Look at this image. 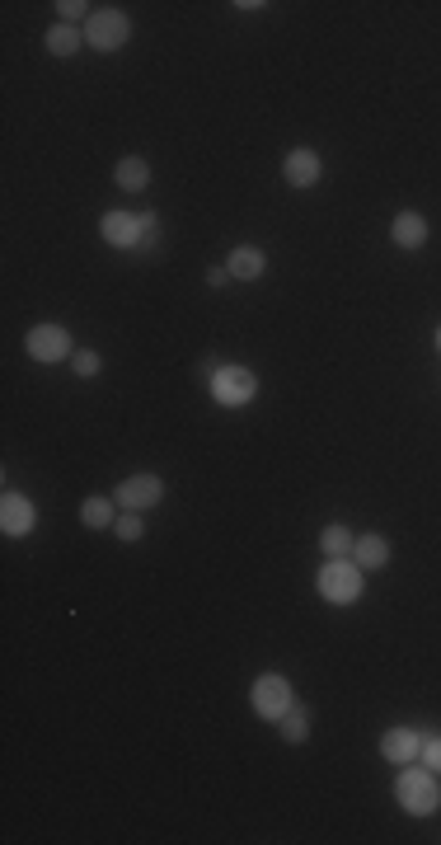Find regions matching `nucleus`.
I'll list each match as a JSON object with an SVG mask.
<instances>
[{"instance_id":"f257e3e1","label":"nucleus","mask_w":441,"mask_h":845,"mask_svg":"<svg viewBox=\"0 0 441 845\" xmlns=\"http://www.w3.org/2000/svg\"><path fill=\"white\" fill-rule=\"evenodd\" d=\"M395 799L409 817H432L441 803V789H437V770L427 766H399V780H395Z\"/></svg>"},{"instance_id":"f03ea898","label":"nucleus","mask_w":441,"mask_h":845,"mask_svg":"<svg viewBox=\"0 0 441 845\" xmlns=\"http://www.w3.org/2000/svg\"><path fill=\"white\" fill-rule=\"evenodd\" d=\"M315 592L324 601H334V606H352V601L362 597V569L352 564V559H329L315 578Z\"/></svg>"},{"instance_id":"7ed1b4c3","label":"nucleus","mask_w":441,"mask_h":845,"mask_svg":"<svg viewBox=\"0 0 441 845\" xmlns=\"http://www.w3.org/2000/svg\"><path fill=\"white\" fill-rule=\"evenodd\" d=\"M24 348H29L33 362H66V357H76V343H71V329L66 324H33L29 334H24Z\"/></svg>"},{"instance_id":"20e7f679","label":"nucleus","mask_w":441,"mask_h":845,"mask_svg":"<svg viewBox=\"0 0 441 845\" xmlns=\"http://www.w3.org/2000/svg\"><path fill=\"white\" fill-rule=\"evenodd\" d=\"M249 700H254V714H263V719H273V723L296 709V691H291V681L282 672H263L259 681H254Z\"/></svg>"},{"instance_id":"39448f33","label":"nucleus","mask_w":441,"mask_h":845,"mask_svg":"<svg viewBox=\"0 0 441 845\" xmlns=\"http://www.w3.org/2000/svg\"><path fill=\"white\" fill-rule=\"evenodd\" d=\"M127 38H132V19L122 10H94L85 19V43L94 52H118V47H127Z\"/></svg>"},{"instance_id":"423d86ee","label":"nucleus","mask_w":441,"mask_h":845,"mask_svg":"<svg viewBox=\"0 0 441 845\" xmlns=\"http://www.w3.org/2000/svg\"><path fill=\"white\" fill-rule=\"evenodd\" d=\"M259 395V381H254V371L244 367H221L212 376V400L226 404V409H240V404H249Z\"/></svg>"},{"instance_id":"0eeeda50","label":"nucleus","mask_w":441,"mask_h":845,"mask_svg":"<svg viewBox=\"0 0 441 845\" xmlns=\"http://www.w3.org/2000/svg\"><path fill=\"white\" fill-rule=\"evenodd\" d=\"M160 498H165V479L160 475H132L113 489V503L127 507V512H151Z\"/></svg>"},{"instance_id":"6e6552de","label":"nucleus","mask_w":441,"mask_h":845,"mask_svg":"<svg viewBox=\"0 0 441 845\" xmlns=\"http://www.w3.org/2000/svg\"><path fill=\"white\" fill-rule=\"evenodd\" d=\"M33 526H38V507L24 493L5 489V498H0V531L10 540H19V536H33Z\"/></svg>"},{"instance_id":"1a4fd4ad","label":"nucleus","mask_w":441,"mask_h":845,"mask_svg":"<svg viewBox=\"0 0 441 845\" xmlns=\"http://www.w3.org/2000/svg\"><path fill=\"white\" fill-rule=\"evenodd\" d=\"M99 235H104L113 249H137L141 240H146L137 212H104L99 216Z\"/></svg>"},{"instance_id":"9d476101","label":"nucleus","mask_w":441,"mask_h":845,"mask_svg":"<svg viewBox=\"0 0 441 845\" xmlns=\"http://www.w3.org/2000/svg\"><path fill=\"white\" fill-rule=\"evenodd\" d=\"M324 174V160L310 146H296V151H287V160H282V179H287L291 188H315Z\"/></svg>"},{"instance_id":"9b49d317","label":"nucleus","mask_w":441,"mask_h":845,"mask_svg":"<svg viewBox=\"0 0 441 845\" xmlns=\"http://www.w3.org/2000/svg\"><path fill=\"white\" fill-rule=\"evenodd\" d=\"M418 747H423V733H413V728H390L381 738V756L390 766H413V761H418Z\"/></svg>"},{"instance_id":"f8f14e48","label":"nucleus","mask_w":441,"mask_h":845,"mask_svg":"<svg viewBox=\"0 0 441 845\" xmlns=\"http://www.w3.org/2000/svg\"><path fill=\"white\" fill-rule=\"evenodd\" d=\"M352 564H357L362 573L385 569V564H390V540L376 536V531H366V536H357V540H352Z\"/></svg>"},{"instance_id":"ddd939ff","label":"nucleus","mask_w":441,"mask_h":845,"mask_svg":"<svg viewBox=\"0 0 441 845\" xmlns=\"http://www.w3.org/2000/svg\"><path fill=\"white\" fill-rule=\"evenodd\" d=\"M113 184L122 193H146L151 188V160H141V155H122L118 169H113Z\"/></svg>"},{"instance_id":"4468645a","label":"nucleus","mask_w":441,"mask_h":845,"mask_svg":"<svg viewBox=\"0 0 441 845\" xmlns=\"http://www.w3.org/2000/svg\"><path fill=\"white\" fill-rule=\"evenodd\" d=\"M226 268H230V277H240V282H259V277L268 273V254L254 245H240V249H230Z\"/></svg>"},{"instance_id":"2eb2a0df","label":"nucleus","mask_w":441,"mask_h":845,"mask_svg":"<svg viewBox=\"0 0 441 845\" xmlns=\"http://www.w3.org/2000/svg\"><path fill=\"white\" fill-rule=\"evenodd\" d=\"M390 240H395L399 249H423L427 245V221L418 212H399L395 221H390Z\"/></svg>"},{"instance_id":"dca6fc26","label":"nucleus","mask_w":441,"mask_h":845,"mask_svg":"<svg viewBox=\"0 0 441 845\" xmlns=\"http://www.w3.org/2000/svg\"><path fill=\"white\" fill-rule=\"evenodd\" d=\"M80 522L90 526V531H113V522H118V503L104 498V493H90V498L80 503Z\"/></svg>"},{"instance_id":"f3484780","label":"nucleus","mask_w":441,"mask_h":845,"mask_svg":"<svg viewBox=\"0 0 441 845\" xmlns=\"http://www.w3.org/2000/svg\"><path fill=\"white\" fill-rule=\"evenodd\" d=\"M352 531L348 526H338V522H329L320 531V550H324V559H352Z\"/></svg>"},{"instance_id":"a211bd4d","label":"nucleus","mask_w":441,"mask_h":845,"mask_svg":"<svg viewBox=\"0 0 441 845\" xmlns=\"http://www.w3.org/2000/svg\"><path fill=\"white\" fill-rule=\"evenodd\" d=\"M80 38H85V33H80L76 24H52V29H47V52H52V57H76Z\"/></svg>"},{"instance_id":"6ab92c4d","label":"nucleus","mask_w":441,"mask_h":845,"mask_svg":"<svg viewBox=\"0 0 441 845\" xmlns=\"http://www.w3.org/2000/svg\"><path fill=\"white\" fill-rule=\"evenodd\" d=\"M277 733H282V742H291V747H301V742L310 738V719H305V709L296 705L291 714H282V719H277Z\"/></svg>"},{"instance_id":"aec40b11","label":"nucleus","mask_w":441,"mask_h":845,"mask_svg":"<svg viewBox=\"0 0 441 845\" xmlns=\"http://www.w3.org/2000/svg\"><path fill=\"white\" fill-rule=\"evenodd\" d=\"M113 536L127 540V545H132V540H141V536H146V517H141V512H127V507H122L118 522H113Z\"/></svg>"},{"instance_id":"412c9836","label":"nucleus","mask_w":441,"mask_h":845,"mask_svg":"<svg viewBox=\"0 0 441 845\" xmlns=\"http://www.w3.org/2000/svg\"><path fill=\"white\" fill-rule=\"evenodd\" d=\"M418 761H423L427 770H441V733H427L423 747H418Z\"/></svg>"},{"instance_id":"4be33fe9","label":"nucleus","mask_w":441,"mask_h":845,"mask_svg":"<svg viewBox=\"0 0 441 845\" xmlns=\"http://www.w3.org/2000/svg\"><path fill=\"white\" fill-rule=\"evenodd\" d=\"M71 371H76V376H99V371H104V357H99V353H76V357H71Z\"/></svg>"},{"instance_id":"5701e85b","label":"nucleus","mask_w":441,"mask_h":845,"mask_svg":"<svg viewBox=\"0 0 441 845\" xmlns=\"http://www.w3.org/2000/svg\"><path fill=\"white\" fill-rule=\"evenodd\" d=\"M57 15L61 24H76V19H90V5L85 0H57Z\"/></svg>"},{"instance_id":"b1692460","label":"nucleus","mask_w":441,"mask_h":845,"mask_svg":"<svg viewBox=\"0 0 441 845\" xmlns=\"http://www.w3.org/2000/svg\"><path fill=\"white\" fill-rule=\"evenodd\" d=\"M230 282V268H207V287H226Z\"/></svg>"},{"instance_id":"393cba45","label":"nucleus","mask_w":441,"mask_h":845,"mask_svg":"<svg viewBox=\"0 0 441 845\" xmlns=\"http://www.w3.org/2000/svg\"><path fill=\"white\" fill-rule=\"evenodd\" d=\"M437 353H441V324H437Z\"/></svg>"}]
</instances>
